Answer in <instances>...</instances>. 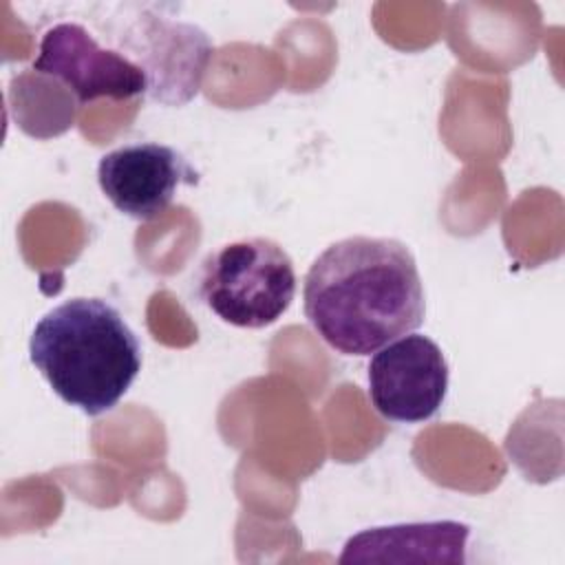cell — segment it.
I'll use <instances>...</instances> for the list:
<instances>
[{
    "instance_id": "6da1fadb",
    "label": "cell",
    "mask_w": 565,
    "mask_h": 565,
    "mask_svg": "<svg viewBox=\"0 0 565 565\" xmlns=\"http://www.w3.org/2000/svg\"><path fill=\"white\" fill-rule=\"evenodd\" d=\"M302 309L338 353L371 355L424 322L426 298L413 252L395 238L349 236L309 267Z\"/></svg>"
},
{
    "instance_id": "7a4b0ae2",
    "label": "cell",
    "mask_w": 565,
    "mask_h": 565,
    "mask_svg": "<svg viewBox=\"0 0 565 565\" xmlns=\"http://www.w3.org/2000/svg\"><path fill=\"white\" fill-rule=\"evenodd\" d=\"M29 358L53 393L95 417L117 406L141 371V344L102 298H71L44 313Z\"/></svg>"
},
{
    "instance_id": "3957f363",
    "label": "cell",
    "mask_w": 565,
    "mask_h": 565,
    "mask_svg": "<svg viewBox=\"0 0 565 565\" xmlns=\"http://www.w3.org/2000/svg\"><path fill=\"white\" fill-rule=\"evenodd\" d=\"M199 294L223 322L263 329L274 324L296 296L294 263L271 238H241L203 260Z\"/></svg>"
},
{
    "instance_id": "277c9868",
    "label": "cell",
    "mask_w": 565,
    "mask_h": 565,
    "mask_svg": "<svg viewBox=\"0 0 565 565\" xmlns=\"http://www.w3.org/2000/svg\"><path fill=\"white\" fill-rule=\"evenodd\" d=\"M117 46L143 71L146 95L166 106H183L199 93L212 57L205 31L152 13L135 18L117 38Z\"/></svg>"
},
{
    "instance_id": "5b68a950",
    "label": "cell",
    "mask_w": 565,
    "mask_h": 565,
    "mask_svg": "<svg viewBox=\"0 0 565 565\" xmlns=\"http://www.w3.org/2000/svg\"><path fill=\"white\" fill-rule=\"evenodd\" d=\"M369 399L388 422L417 424L430 419L448 391V362L435 340L406 333L369 362Z\"/></svg>"
},
{
    "instance_id": "8992f818",
    "label": "cell",
    "mask_w": 565,
    "mask_h": 565,
    "mask_svg": "<svg viewBox=\"0 0 565 565\" xmlns=\"http://www.w3.org/2000/svg\"><path fill=\"white\" fill-rule=\"evenodd\" d=\"M31 71L62 82L79 106L97 97H139L148 88L143 71L135 62L117 49L99 46L75 22H60L42 35Z\"/></svg>"
},
{
    "instance_id": "52a82bcc",
    "label": "cell",
    "mask_w": 565,
    "mask_h": 565,
    "mask_svg": "<svg viewBox=\"0 0 565 565\" xmlns=\"http://www.w3.org/2000/svg\"><path fill=\"white\" fill-rule=\"evenodd\" d=\"M104 196L126 216H159L181 183H196V172L172 146L139 141L106 152L97 166Z\"/></svg>"
},
{
    "instance_id": "ba28073f",
    "label": "cell",
    "mask_w": 565,
    "mask_h": 565,
    "mask_svg": "<svg viewBox=\"0 0 565 565\" xmlns=\"http://www.w3.org/2000/svg\"><path fill=\"white\" fill-rule=\"evenodd\" d=\"M468 536L459 521L369 527L344 543L338 563H466Z\"/></svg>"
}]
</instances>
